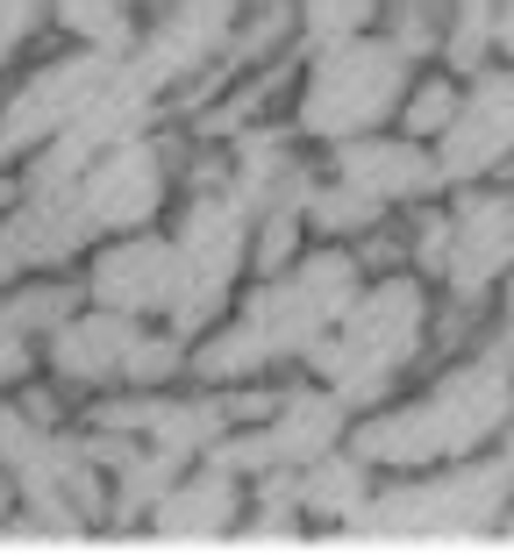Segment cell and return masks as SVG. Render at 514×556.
<instances>
[{
    "mask_svg": "<svg viewBox=\"0 0 514 556\" xmlns=\"http://www.w3.org/2000/svg\"><path fill=\"white\" fill-rule=\"evenodd\" d=\"M507 414H514V321H500L493 336H479L436 378L429 393L358 414L350 450L372 471H436V464L479 457L486 442H500Z\"/></svg>",
    "mask_w": 514,
    "mask_h": 556,
    "instance_id": "6da1fadb",
    "label": "cell"
},
{
    "mask_svg": "<svg viewBox=\"0 0 514 556\" xmlns=\"http://www.w3.org/2000/svg\"><path fill=\"white\" fill-rule=\"evenodd\" d=\"M514 507V464L507 457H457L422 471H393V485H372V500L343 521L336 542H379V549H472L493 542Z\"/></svg>",
    "mask_w": 514,
    "mask_h": 556,
    "instance_id": "7a4b0ae2",
    "label": "cell"
},
{
    "mask_svg": "<svg viewBox=\"0 0 514 556\" xmlns=\"http://www.w3.org/2000/svg\"><path fill=\"white\" fill-rule=\"evenodd\" d=\"M429 328H436L429 278L422 271H372L365 286H358V300H350V314L300 364H308L350 414H372V407H386L400 371L429 350Z\"/></svg>",
    "mask_w": 514,
    "mask_h": 556,
    "instance_id": "3957f363",
    "label": "cell"
},
{
    "mask_svg": "<svg viewBox=\"0 0 514 556\" xmlns=\"http://www.w3.org/2000/svg\"><path fill=\"white\" fill-rule=\"evenodd\" d=\"M408 86H415V58L386 29L315 43L308 65H300V86H293V129L308 136V143L372 136V129H386V122H400Z\"/></svg>",
    "mask_w": 514,
    "mask_h": 556,
    "instance_id": "277c9868",
    "label": "cell"
},
{
    "mask_svg": "<svg viewBox=\"0 0 514 556\" xmlns=\"http://www.w3.org/2000/svg\"><path fill=\"white\" fill-rule=\"evenodd\" d=\"M250 207L229 193L222 179V157H200L193 164V193L179 207V286H172V307H165V328L172 336H208V328L229 314L236 300V278L250 271Z\"/></svg>",
    "mask_w": 514,
    "mask_h": 556,
    "instance_id": "5b68a950",
    "label": "cell"
},
{
    "mask_svg": "<svg viewBox=\"0 0 514 556\" xmlns=\"http://www.w3.org/2000/svg\"><path fill=\"white\" fill-rule=\"evenodd\" d=\"M358 286H365V257H358L350 243H322L315 236L286 271H272V278L250 286L243 307H236V321L250 328V343L265 350V364H300L350 314Z\"/></svg>",
    "mask_w": 514,
    "mask_h": 556,
    "instance_id": "8992f818",
    "label": "cell"
},
{
    "mask_svg": "<svg viewBox=\"0 0 514 556\" xmlns=\"http://www.w3.org/2000/svg\"><path fill=\"white\" fill-rule=\"evenodd\" d=\"M172 172H179V150L158 143V136H129V143L100 150L79 179L65 186H43V200H58V214L72 222L86 250L108 243V236H129V229H150L165 214V193H172Z\"/></svg>",
    "mask_w": 514,
    "mask_h": 556,
    "instance_id": "52a82bcc",
    "label": "cell"
},
{
    "mask_svg": "<svg viewBox=\"0 0 514 556\" xmlns=\"http://www.w3.org/2000/svg\"><path fill=\"white\" fill-rule=\"evenodd\" d=\"M350 421H358V414H350L322 378H308V386H286L265 421H236L229 435L215 442V464H229L236 478L300 471V464L329 457L336 442H350Z\"/></svg>",
    "mask_w": 514,
    "mask_h": 556,
    "instance_id": "ba28073f",
    "label": "cell"
},
{
    "mask_svg": "<svg viewBox=\"0 0 514 556\" xmlns=\"http://www.w3.org/2000/svg\"><path fill=\"white\" fill-rule=\"evenodd\" d=\"M450 264H443V300L479 314L514 271V186L472 179L450 200Z\"/></svg>",
    "mask_w": 514,
    "mask_h": 556,
    "instance_id": "9c48e42d",
    "label": "cell"
},
{
    "mask_svg": "<svg viewBox=\"0 0 514 556\" xmlns=\"http://www.w3.org/2000/svg\"><path fill=\"white\" fill-rule=\"evenodd\" d=\"M236 15H243L236 0H165L158 22L136 36L129 58L165 86V100H186L222 65V50H229V36H236Z\"/></svg>",
    "mask_w": 514,
    "mask_h": 556,
    "instance_id": "30bf717a",
    "label": "cell"
},
{
    "mask_svg": "<svg viewBox=\"0 0 514 556\" xmlns=\"http://www.w3.org/2000/svg\"><path fill=\"white\" fill-rule=\"evenodd\" d=\"M436 164H443L450 186L514 172V58H507V65H486L479 79L465 86L450 129L436 136Z\"/></svg>",
    "mask_w": 514,
    "mask_h": 556,
    "instance_id": "8fae6325",
    "label": "cell"
},
{
    "mask_svg": "<svg viewBox=\"0 0 514 556\" xmlns=\"http://www.w3.org/2000/svg\"><path fill=\"white\" fill-rule=\"evenodd\" d=\"M136 336H143V321L136 314H115V307H93L86 300L79 314H65V321L43 336V371L65 386V393H115V386H129V357H136Z\"/></svg>",
    "mask_w": 514,
    "mask_h": 556,
    "instance_id": "7c38bea8",
    "label": "cell"
},
{
    "mask_svg": "<svg viewBox=\"0 0 514 556\" xmlns=\"http://www.w3.org/2000/svg\"><path fill=\"white\" fill-rule=\"evenodd\" d=\"M79 286H86L93 307L136 314V321H143V314H165L172 286H179V243H172V236H150V229L108 236V243H93Z\"/></svg>",
    "mask_w": 514,
    "mask_h": 556,
    "instance_id": "4fadbf2b",
    "label": "cell"
},
{
    "mask_svg": "<svg viewBox=\"0 0 514 556\" xmlns=\"http://www.w3.org/2000/svg\"><path fill=\"white\" fill-rule=\"evenodd\" d=\"M329 179L358 186V193H372L379 207H415V200L443 193V164H436V143H422V136H350V143H329Z\"/></svg>",
    "mask_w": 514,
    "mask_h": 556,
    "instance_id": "5bb4252c",
    "label": "cell"
},
{
    "mask_svg": "<svg viewBox=\"0 0 514 556\" xmlns=\"http://www.w3.org/2000/svg\"><path fill=\"white\" fill-rule=\"evenodd\" d=\"M243 528V478L229 464L200 457L165 485V500L150 507V542L193 549V542H229Z\"/></svg>",
    "mask_w": 514,
    "mask_h": 556,
    "instance_id": "9a60e30c",
    "label": "cell"
},
{
    "mask_svg": "<svg viewBox=\"0 0 514 556\" xmlns=\"http://www.w3.org/2000/svg\"><path fill=\"white\" fill-rule=\"evenodd\" d=\"M222 179H229V193L243 200L250 222H258V214H279V207H308L315 172H308V157H300L293 136L272 129V122H258V129L229 136V150H222Z\"/></svg>",
    "mask_w": 514,
    "mask_h": 556,
    "instance_id": "2e32d148",
    "label": "cell"
},
{
    "mask_svg": "<svg viewBox=\"0 0 514 556\" xmlns=\"http://www.w3.org/2000/svg\"><path fill=\"white\" fill-rule=\"evenodd\" d=\"M258 492H286L308 521H322V528H343L350 514L372 500V464L350 450V442H336L329 457H315V464H300V471H272V478H258Z\"/></svg>",
    "mask_w": 514,
    "mask_h": 556,
    "instance_id": "e0dca14e",
    "label": "cell"
},
{
    "mask_svg": "<svg viewBox=\"0 0 514 556\" xmlns=\"http://www.w3.org/2000/svg\"><path fill=\"white\" fill-rule=\"evenodd\" d=\"M79 307H86V286L65 278V271H22L15 286H0V321L22 328V336H36V343Z\"/></svg>",
    "mask_w": 514,
    "mask_h": 556,
    "instance_id": "ac0fdd59",
    "label": "cell"
},
{
    "mask_svg": "<svg viewBox=\"0 0 514 556\" xmlns=\"http://www.w3.org/2000/svg\"><path fill=\"white\" fill-rule=\"evenodd\" d=\"M179 471H186L179 457H165V450L136 442L129 457L115 464V485H108V528H136V521H150V507L165 500V485H172Z\"/></svg>",
    "mask_w": 514,
    "mask_h": 556,
    "instance_id": "d6986e66",
    "label": "cell"
},
{
    "mask_svg": "<svg viewBox=\"0 0 514 556\" xmlns=\"http://www.w3.org/2000/svg\"><path fill=\"white\" fill-rule=\"evenodd\" d=\"M386 214L393 207H379L372 193H358V186H343V179L308 186V236H322V243H365V236H379Z\"/></svg>",
    "mask_w": 514,
    "mask_h": 556,
    "instance_id": "ffe728a7",
    "label": "cell"
},
{
    "mask_svg": "<svg viewBox=\"0 0 514 556\" xmlns=\"http://www.w3.org/2000/svg\"><path fill=\"white\" fill-rule=\"evenodd\" d=\"M50 22L72 36V43H93V50H115V58H129L136 50V8L129 0H58L50 8Z\"/></svg>",
    "mask_w": 514,
    "mask_h": 556,
    "instance_id": "44dd1931",
    "label": "cell"
},
{
    "mask_svg": "<svg viewBox=\"0 0 514 556\" xmlns=\"http://www.w3.org/2000/svg\"><path fill=\"white\" fill-rule=\"evenodd\" d=\"M486 58H500V0H457L443 29V65L457 79H479Z\"/></svg>",
    "mask_w": 514,
    "mask_h": 556,
    "instance_id": "7402d4cb",
    "label": "cell"
},
{
    "mask_svg": "<svg viewBox=\"0 0 514 556\" xmlns=\"http://www.w3.org/2000/svg\"><path fill=\"white\" fill-rule=\"evenodd\" d=\"M450 8L457 0H386V36H393L415 65H429V58H443V29H450Z\"/></svg>",
    "mask_w": 514,
    "mask_h": 556,
    "instance_id": "603a6c76",
    "label": "cell"
},
{
    "mask_svg": "<svg viewBox=\"0 0 514 556\" xmlns=\"http://www.w3.org/2000/svg\"><path fill=\"white\" fill-rule=\"evenodd\" d=\"M386 0H300V43H336V36H365L379 29Z\"/></svg>",
    "mask_w": 514,
    "mask_h": 556,
    "instance_id": "cb8c5ba5",
    "label": "cell"
},
{
    "mask_svg": "<svg viewBox=\"0 0 514 556\" xmlns=\"http://www.w3.org/2000/svg\"><path fill=\"white\" fill-rule=\"evenodd\" d=\"M457 100H465L457 72H450V79H415V86H408V100H400V129L422 136V143H436V136L450 129V115H457Z\"/></svg>",
    "mask_w": 514,
    "mask_h": 556,
    "instance_id": "d4e9b609",
    "label": "cell"
},
{
    "mask_svg": "<svg viewBox=\"0 0 514 556\" xmlns=\"http://www.w3.org/2000/svg\"><path fill=\"white\" fill-rule=\"evenodd\" d=\"M408 257H415V271L429 278V286H443V264H450V214L429 207L415 222V236H408Z\"/></svg>",
    "mask_w": 514,
    "mask_h": 556,
    "instance_id": "484cf974",
    "label": "cell"
},
{
    "mask_svg": "<svg viewBox=\"0 0 514 556\" xmlns=\"http://www.w3.org/2000/svg\"><path fill=\"white\" fill-rule=\"evenodd\" d=\"M43 15H50L43 0H0V72L29 50V36L43 29Z\"/></svg>",
    "mask_w": 514,
    "mask_h": 556,
    "instance_id": "4316f807",
    "label": "cell"
},
{
    "mask_svg": "<svg viewBox=\"0 0 514 556\" xmlns=\"http://www.w3.org/2000/svg\"><path fill=\"white\" fill-rule=\"evenodd\" d=\"M43 364V343L36 336H22V328L0 321V393H15V386H29V371Z\"/></svg>",
    "mask_w": 514,
    "mask_h": 556,
    "instance_id": "83f0119b",
    "label": "cell"
},
{
    "mask_svg": "<svg viewBox=\"0 0 514 556\" xmlns=\"http://www.w3.org/2000/svg\"><path fill=\"white\" fill-rule=\"evenodd\" d=\"M500 58H514V0H500Z\"/></svg>",
    "mask_w": 514,
    "mask_h": 556,
    "instance_id": "f1b7e54d",
    "label": "cell"
},
{
    "mask_svg": "<svg viewBox=\"0 0 514 556\" xmlns=\"http://www.w3.org/2000/svg\"><path fill=\"white\" fill-rule=\"evenodd\" d=\"M493 300H500V321H514V271H507V286H500Z\"/></svg>",
    "mask_w": 514,
    "mask_h": 556,
    "instance_id": "f546056e",
    "label": "cell"
},
{
    "mask_svg": "<svg viewBox=\"0 0 514 556\" xmlns=\"http://www.w3.org/2000/svg\"><path fill=\"white\" fill-rule=\"evenodd\" d=\"M500 457L514 464V414H507V428H500Z\"/></svg>",
    "mask_w": 514,
    "mask_h": 556,
    "instance_id": "4dcf8cb0",
    "label": "cell"
},
{
    "mask_svg": "<svg viewBox=\"0 0 514 556\" xmlns=\"http://www.w3.org/2000/svg\"><path fill=\"white\" fill-rule=\"evenodd\" d=\"M8 500H15V478L0 471V514H8Z\"/></svg>",
    "mask_w": 514,
    "mask_h": 556,
    "instance_id": "1f68e13d",
    "label": "cell"
},
{
    "mask_svg": "<svg viewBox=\"0 0 514 556\" xmlns=\"http://www.w3.org/2000/svg\"><path fill=\"white\" fill-rule=\"evenodd\" d=\"M493 542H507V549H514V507H507V521H500V535Z\"/></svg>",
    "mask_w": 514,
    "mask_h": 556,
    "instance_id": "d6a6232c",
    "label": "cell"
},
{
    "mask_svg": "<svg viewBox=\"0 0 514 556\" xmlns=\"http://www.w3.org/2000/svg\"><path fill=\"white\" fill-rule=\"evenodd\" d=\"M236 8H265V0H236Z\"/></svg>",
    "mask_w": 514,
    "mask_h": 556,
    "instance_id": "836d02e7",
    "label": "cell"
},
{
    "mask_svg": "<svg viewBox=\"0 0 514 556\" xmlns=\"http://www.w3.org/2000/svg\"><path fill=\"white\" fill-rule=\"evenodd\" d=\"M129 8H158V0H129Z\"/></svg>",
    "mask_w": 514,
    "mask_h": 556,
    "instance_id": "e575fe53",
    "label": "cell"
},
{
    "mask_svg": "<svg viewBox=\"0 0 514 556\" xmlns=\"http://www.w3.org/2000/svg\"><path fill=\"white\" fill-rule=\"evenodd\" d=\"M43 8H58V0H43Z\"/></svg>",
    "mask_w": 514,
    "mask_h": 556,
    "instance_id": "d590c367",
    "label": "cell"
}]
</instances>
